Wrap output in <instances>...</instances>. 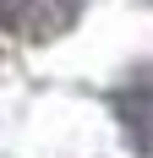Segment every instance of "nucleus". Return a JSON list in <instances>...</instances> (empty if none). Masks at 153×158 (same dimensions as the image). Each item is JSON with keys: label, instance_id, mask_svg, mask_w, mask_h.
<instances>
[{"label": "nucleus", "instance_id": "nucleus-1", "mask_svg": "<svg viewBox=\"0 0 153 158\" xmlns=\"http://www.w3.org/2000/svg\"><path fill=\"white\" fill-rule=\"evenodd\" d=\"M76 11H82V0H0V22L16 38H33V44L60 38L76 22Z\"/></svg>", "mask_w": 153, "mask_h": 158}]
</instances>
